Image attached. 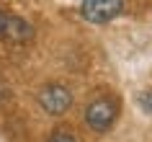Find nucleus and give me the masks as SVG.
<instances>
[{"mask_svg": "<svg viewBox=\"0 0 152 142\" xmlns=\"http://www.w3.org/2000/svg\"><path fill=\"white\" fill-rule=\"evenodd\" d=\"M121 8H124V0H83L80 13L90 24H106L119 16Z\"/></svg>", "mask_w": 152, "mask_h": 142, "instance_id": "3", "label": "nucleus"}, {"mask_svg": "<svg viewBox=\"0 0 152 142\" xmlns=\"http://www.w3.org/2000/svg\"><path fill=\"white\" fill-rule=\"evenodd\" d=\"M39 106L52 116H59L72 106V93L59 83H49L39 90Z\"/></svg>", "mask_w": 152, "mask_h": 142, "instance_id": "1", "label": "nucleus"}, {"mask_svg": "<svg viewBox=\"0 0 152 142\" xmlns=\"http://www.w3.org/2000/svg\"><path fill=\"white\" fill-rule=\"evenodd\" d=\"M47 142H77V140H75L72 134H67V132H59V129H57V132L52 134V137H49Z\"/></svg>", "mask_w": 152, "mask_h": 142, "instance_id": "6", "label": "nucleus"}, {"mask_svg": "<svg viewBox=\"0 0 152 142\" xmlns=\"http://www.w3.org/2000/svg\"><path fill=\"white\" fill-rule=\"evenodd\" d=\"M139 106H142L144 111H150V114H152V88H147V90L139 93Z\"/></svg>", "mask_w": 152, "mask_h": 142, "instance_id": "5", "label": "nucleus"}, {"mask_svg": "<svg viewBox=\"0 0 152 142\" xmlns=\"http://www.w3.org/2000/svg\"><path fill=\"white\" fill-rule=\"evenodd\" d=\"M3 36L10 41H28L34 36V26L26 21V18L21 16H10L8 13V21H5V31H3Z\"/></svg>", "mask_w": 152, "mask_h": 142, "instance_id": "4", "label": "nucleus"}, {"mask_svg": "<svg viewBox=\"0 0 152 142\" xmlns=\"http://www.w3.org/2000/svg\"><path fill=\"white\" fill-rule=\"evenodd\" d=\"M5 21H8V13L0 10V36H3V31H5Z\"/></svg>", "mask_w": 152, "mask_h": 142, "instance_id": "7", "label": "nucleus"}, {"mask_svg": "<svg viewBox=\"0 0 152 142\" xmlns=\"http://www.w3.org/2000/svg\"><path fill=\"white\" fill-rule=\"evenodd\" d=\"M85 121H88V127L93 129V132L103 134L111 129V124L116 121V103L108 101V98H98V101H93L85 109Z\"/></svg>", "mask_w": 152, "mask_h": 142, "instance_id": "2", "label": "nucleus"}]
</instances>
